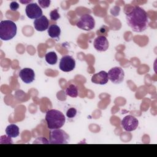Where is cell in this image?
I'll use <instances>...</instances> for the list:
<instances>
[{
	"instance_id": "6da1fadb",
	"label": "cell",
	"mask_w": 157,
	"mask_h": 157,
	"mask_svg": "<svg viewBox=\"0 0 157 157\" xmlns=\"http://www.w3.org/2000/svg\"><path fill=\"white\" fill-rule=\"evenodd\" d=\"M126 19L128 25L134 32H143L148 27V15L139 6H135L129 12L126 13Z\"/></svg>"
},
{
	"instance_id": "7a4b0ae2",
	"label": "cell",
	"mask_w": 157,
	"mask_h": 157,
	"mask_svg": "<svg viewBox=\"0 0 157 157\" xmlns=\"http://www.w3.org/2000/svg\"><path fill=\"white\" fill-rule=\"evenodd\" d=\"M45 120L47 128L51 130L60 129L65 123L66 118L64 114L56 109H51L46 112Z\"/></svg>"
},
{
	"instance_id": "3957f363",
	"label": "cell",
	"mask_w": 157,
	"mask_h": 157,
	"mask_svg": "<svg viewBox=\"0 0 157 157\" xmlns=\"http://www.w3.org/2000/svg\"><path fill=\"white\" fill-rule=\"evenodd\" d=\"M16 24L9 20H2L0 22V39L2 40H9L17 34Z\"/></svg>"
},
{
	"instance_id": "277c9868",
	"label": "cell",
	"mask_w": 157,
	"mask_h": 157,
	"mask_svg": "<svg viewBox=\"0 0 157 157\" xmlns=\"http://www.w3.org/2000/svg\"><path fill=\"white\" fill-rule=\"evenodd\" d=\"M69 141V136L61 129H52L49 134L50 144H67Z\"/></svg>"
},
{
	"instance_id": "5b68a950",
	"label": "cell",
	"mask_w": 157,
	"mask_h": 157,
	"mask_svg": "<svg viewBox=\"0 0 157 157\" xmlns=\"http://www.w3.org/2000/svg\"><path fill=\"white\" fill-rule=\"evenodd\" d=\"M77 26L85 31H91L95 26V21L94 18L90 14L83 15L76 23Z\"/></svg>"
},
{
	"instance_id": "8992f818",
	"label": "cell",
	"mask_w": 157,
	"mask_h": 157,
	"mask_svg": "<svg viewBox=\"0 0 157 157\" xmlns=\"http://www.w3.org/2000/svg\"><path fill=\"white\" fill-rule=\"evenodd\" d=\"M107 74L109 80L114 84H119L124 80V72L120 67H112L109 71Z\"/></svg>"
},
{
	"instance_id": "52a82bcc",
	"label": "cell",
	"mask_w": 157,
	"mask_h": 157,
	"mask_svg": "<svg viewBox=\"0 0 157 157\" xmlns=\"http://www.w3.org/2000/svg\"><path fill=\"white\" fill-rule=\"evenodd\" d=\"M121 124L124 130L128 132H131L137 129L139 126V121L134 116L129 115L122 119Z\"/></svg>"
},
{
	"instance_id": "ba28073f",
	"label": "cell",
	"mask_w": 157,
	"mask_h": 157,
	"mask_svg": "<svg viewBox=\"0 0 157 157\" xmlns=\"http://www.w3.org/2000/svg\"><path fill=\"white\" fill-rule=\"evenodd\" d=\"M59 67L63 72H71L75 67V61L71 56L65 55L61 58Z\"/></svg>"
},
{
	"instance_id": "9c48e42d",
	"label": "cell",
	"mask_w": 157,
	"mask_h": 157,
	"mask_svg": "<svg viewBox=\"0 0 157 157\" xmlns=\"http://www.w3.org/2000/svg\"><path fill=\"white\" fill-rule=\"evenodd\" d=\"M27 17L31 19H37L42 16V10L37 3L28 4L25 9Z\"/></svg>"
},
{
	"instance_id": "30bf717a",
	"label": "cell",
	"mask_w": 157,
	"mask_h": 157,
	"mask_svg": "<svg viewBox=\"0 0 157 157\" xmlns=\"http://www.w3.org/2000/svg\"><path fill=\"white\" fill-rule=\"evenodd\" d=\"M19 77L25 83H31L35 79L34 71L31 68H23L19 72Z\"/></svg>"
},
{
	"instance_id": "8fae6325",
	"label": "cell",
	"mask_w": 157,
	"mask_h": 157,
	"mask_svg": "<svg viewBox=\"0 0 157 157\" xmlns=\"http://www.w3.org/2000/svg\"><path fill=\"white\" fill-rule=\"evenodd\" d=\"M93 45L94 48L97 51L105 52L108 49L109 44L106 37L102 36H98L94 40Z\"/></svg>"
},
{
	"instance_id": "7c38bea8",
	"label": "cell",
	"mask_w": 157,
	"mask_h": 157,
	"mask_svg": "<svg viewBox=\"0 0 157 157\" xmlns=\"http://www.w3.org/2000/svg\"><path fill=\"white\" fill-rule=\"evenodd\" d=\"M33 23L34 28L38 31H44L47 29L49 26V21L44 15L35 19Z\"/></svg>"
},
{
	"instance_id": "4fadbf2b",
	"label": "cell",
	"mask_w": 157,
	"mask_h": 157,
	"mask_svg": "<svg viewBox=\"0 0 157 157\" xmlns=\"http://www.w3.org/2000/svg\"><path fill=\"white\" fill-rule=\"evenodd\" d=\"M109 77L107 72L104 71H101L93 75L91 82L93 83L98 85H105L108 82Z\"/></svg>"
},
{
	"instance_id": "5bb4252c",
	"label": "cell",
	"mask_w": 157,
	"mask_h": 157,
	"mask_svg": "<svg viewBox=\"0 0 157 157\" xmlns=\"http://www.w3.org/2000/svg\"><path fill=\"white\" fill-rule=\"evenodd\" d=\"M6 135L11 138H15L19 136V128L15 124L8 125L6 129Z\"/></svg>"
},
{
	"instance_id": "9a60e30c",
	"label": "cell",
	"mask_w": 157,
	"mask_h": 157,
	"mask_svg": "<svg viewBox=\"0 0 157 157\" xmlns=\"http://www.w3.org/2000/svg\"><path fill=\"white\" fill-rule=\"evenodd\" d=\"M48 34L51 38L59 39L61 34V29L56 25H52L48 28Z\"/></svg>"
},
{
	"instance_id": "2e32d148",
	"label": "cell",
	"mask_w": 157,
	"mask_h": 157,
	"mask_svg": "<svg viewBox=\"0 0 157 157\" xmlns=\"http://www.w3.org/2000/svg\"><path fill=\"white\" fill-rule=\"evenodd\" d=\"M45 59L46 62L51 65L55 64L58 61L57 55L54 52H50L46 53L45 56Z\"/></svg>"
},
{
	"instance_id": "e0dca14e",
	"label": "cell",
	"mask_w": 157,
	"mask_h": 157,
	"mask_svg": "<svg viewBox=\"0 0 157 157\" xmlns=\"http://www.w3.org/2000/svg\"><path fill=\"white\" fill-rule=\"evenodd\" d=\"M65 93L66 95L72 97V98H76L78 96V89L77 87L73 84L67 86L65 90Z\"/></svg>"
},
{
	"instance_id": "ac0fdd59",
	"label": "cell",
	"mask_w": 157,
	"mask_h": 157,
	"mask_svg": "<svg viewBox=\"0 0 157 157\" xmlns=\"http://www.w3.org/2000/svg\"><path fill=\"white\" fill-rule=\"evenodd\" d=\"M109 31V28L107 26L103 25L99 28V29L98 31H97V32H96L97 35H98V36H102L106 37L107 36H108Z\"/></svg>"
},
{
	"instance_id": "d6986e66",
	"label": "cell",
	"mask_w": 157,
	"mask_h": 157,
	"mask_svg": "<svg viewBox=\"0 0 157 157\" xmlns=\"http://www.w3.org/2000/svg\"><path fill=\"white\" fill-rule=\"evenodd\" d=\"M50 19L54 21H56L60 18V15L59 14L58 12V9H55L53 10H52L50 13Z\"/></svg>"
},
{
	"instance_id": "ffe728a7",
	"label": "cell",
	"mask_w": 157,
	"mask_h": 157,
	"mask_svg": "<svg viewBox=\"0 0 157 157\" xmlns=\"http://www.w3.org/2000/svg\"><path fill=\"white\" fill-rule=\"evenodd\" d=\"M76 114H77V110L74 107L69 108L66 112V116L67 118H72L75 117Z\"/></svg>"
},
{
	"instance_id": "44dd1931",
	"label": "cell",
	"mask_w": 157,
	"mask_h": 157,
	"mask_svg": "<svg viewBox=\"0 0 157 157\" xmlns=\"http://www.w3.org/2000/svg\"><path fill=\"white\" fill-rule=\"evenodd\" d=\"M51 1L50 0H39L38 3L39 4V6L40 8H47L50 6Z\"/></svg>"
},
{
	"instance_id": "7402d4cb",
	"label": "cell",
	"mask_w": 157,
	"mask_h": 157,
	"mask_svg": "<svg viewBox=\"0 0 157 157\" xmlns=\"http://www.w3.org/2000/svg\"><path fill=\"white\" fill-rule=\"evenodd\" d=\"M9 7L11 10L16 11L19 8V4L16 1H13L10 4Z\"/></svg>"
},
{
	"instance_id": "603a6c76",
	"label": "cell",
	"mask_w": 157,
	"mask_h": 157,
	"mask_svg": "<svg viewBox=\"0 0 157 157\" xmlns=\"http://www.w3.org/2000/svg\"><path fill=\"white\" fill-rule=\"evenodd\" d=\"M20 2L22 4H26V3H29L30 4V2H32V1H20Z\"/></svg>"
}]
</instances>
